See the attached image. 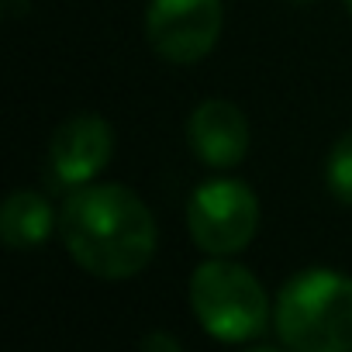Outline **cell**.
Instances as JSON below:
<instances>
[{
    "mask_svg": "<svg viewBox=\"0 0 352 352\" xmlns=\"http://www.w3.org/2000/svg\"><path fill=\"white\" fill-rule=\"evenodd\" d=\"M287 4H314V0H287Z\"/></svg>",
    "mask_w": 352,
    "mask_h": 352,
    "instance_id": "obj_12",
    "label": "cell"
},
{
    "mask_svg": "<svg viewBox=\"0 0 352 352\" xmlns=\"http://www.w3.org/2000/svg\"><path fill=\"white\" fill-rule=\"evenodd\" d=\"M273 324L290 352H352V276L324 266L294 273L276 294Z\"/></svg>",
    "mask_w": 352,
    "mask_h": 352,
    "instance_id": "obj_2",
    "label": "cell"
},
{
    "mask_svg": "<svg viewBox=\"0 0 352 352\" xmlns=\"http://www.w3.org/2000/svg\"><path fill=\"white\" fill-rule=\"evenodd\" d=\"M187 228L204 256H239L259 232V197L232 176L208 180L187 201Z\"/></svg>",
    "mask_w": 352,
    "mask_h": 352,
    "instance_id": "obj_4",
    "label": "cell"
},
{
    "mask_svg": "<svg viewBox=\"0 0 352 352\" xmlns=\"http://www.w3.org/2000/svg\"><path fill=\"white\" fill-rule=\"evenodd\" d=\"M187 142L194 155L211 169H235L249 155V118L232 100H201L187 118Z\"/></svg>",
    "mask_w": 352,
    "mask_h": 352,
    "instance_id": "obj_7",
    "label": "cell"
},
{
    "mask_svg": "<svg viewBox=\"0 0 352 352\" xmlns=\"http://www.w3.org/2000/svg\"><path fill=\"white\" fill-rule=\"evenodd\" d=\"M190 307L218 342H252L273 324V304L252 270L232 256H211L190 276Z\"/></svg>",
    "mask_w": 352,
    "mask_h": 352,
    "instance_id": "obj_3",
    "label": "cell"
},
{
    "mask_svg": "<svg viewBox=\"0 0 352 352\" xmlns=\"http://www.w3.org/2000/svg\"><path fill=\"white\" fill-rule=\"evenodd\" d=\"M242 352H280V349H273V345H249V349H242Z\"/></svg>",
    "mask_w": 352,
    "mask_h": 352,
    "instance_id": "obj_11",
    "label": "cell"
},
{
    "mask_svg": "<svg viewBox=\"0 0 352 352\" xmlns=\"http://www.w3.org/2000/svg\"><path fill=\"white\" fill-rule=\"evenodd\" d=\"M56 228H59V214L49 204V197L38 190H14L0 208V235L14 252L45 245Z\"/></svg>",
    "mask_w": 352,
    "mask_h": 352,
    "instance_id": "obj_8",
    "label": "cell"
},
{
    "mask_svg": "<svg viewBox=\"0 0 352 352\" xmlns=\"http://www.w3.org/2000/svg\"><path fill=\"white\" fill-rule=\"evenodd\" d=\"M324 184H328V190H331L335 201H342V204L352 208V128L342 131L335 138V145L328 148Z\"/></svg>",
    "mask_w": 352,
    "mask_h": 352,
    "instance_id": "obj_9",
    "label": "cell"
},
{
    "mask_svg": "<svg viewBox=\"0 0 352 352\" xmlns=\"http://www.w3.org/2000/svg\"><path fill=\"white\" fill-rule=\"evenodd\" d=\"M345 8H349V14H352V0H345Z\"/></svg>",
    "mask_w": 352,
    "mask_h": 352,
    "instance_id": "obj_13",
    "label": "cell"
},
{
    "mask_svg": "<svg viewBox=\"0 0 352 352\" xmlns=\"http://www.w3.org/2000/svg\"><path fill=\"white\" fill-rule=\"evenodd\" d=\"M114 155V128L100 114H73L66 118L49 142V169L56 184L73 190L83 184H94V176L111 162Z\"/></svg>",
    "mask_w": 352,
    "mask_h": 352,
    "instance_id": "obj_6",
    "label": "cell"
},
{
    "mask_svg": "<svg viewBox=\"0 0 352 352\" xmlns=\"http://www.w3.org/2000/svg\"><path fill=\"white\" fill-rule=\"evenodd\" d=\"M225 28L221 0H148L145 35L159 59L194 66L208 59Z\"/></svg>",
    "mask_w": 352,
    "mask_h": 352,
    "instance_id": "obj_5",
    "label": "cell"
},
{
    "mask_svg": "<svg viewBox=\"0 0 352 352\" xmlns=\"http://www.w3.org/2000/svg\"><path fill=\"white\" fill-rule=\"evenodd\" d=\"M138 352H184L180 338H176L173 331H148L138 345Z\"/></svg>",
    "mask_w": 352,
    "mask_h": 352,
    "instance_id": "obj_10",
    "label": "cell"
},
{
    "mask_svg": "<svg viewBox=\"0 0 352 352\" xmlns=\"http://www.w3.org/2000/svg\"><path fill=\"white\" fill-rule=\"evenodd\" d=\"M59 235L73 263L97 280L138 276L159 245L148 204L124 184L73 187L59 208Z\"/></svg>",
    "mask_w": 352,
    "mask_h": 352,
    "instance_id": "obj_1",
    "label": "cell"
}]
</instances>
